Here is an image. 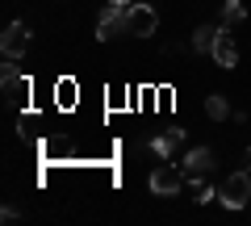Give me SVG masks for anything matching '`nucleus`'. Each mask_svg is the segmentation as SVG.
Segmentation results:
<instances>
[{"label":"nucleus","instance_id":"f257e3e1","mask_svg":"<svg viewBox=\"0 0 251 226\" xmlns=\"http://www.w3.org/2000/svg\"><path fill=\"white\" fill-rule=\"evenodd\" d=\"M0 92H4V100L17 109H29V100H34V84H29L25 72H17V67H0Z\"/></svg>","mask_w":251,"mask_h":226},{"label":"nucleus","instance_id":"f03ea898","mask_svg":"<svg viewBox=\"0 0 251 226\" xmlns=\"http://www.w3.org/2000/svg\"><path fill=\"white\" fill-rule=\"evenodd\" d=\"M126 4H109L105 0V9H100V17H97V38L100 42H113V38H126L130 34V25H126Z\"/></svg>","mask_w":251,"mask_h":226},{"label":"nucleus","instance_id":"7ed1b4c3","mask_svg":"<svg viewBox=\"0 0 251 226\" xmlns=\"http://www.w3.org/2000/svg\"><path fill=\"white\" fill-rule=\"evenodd\" d=\"M218 201H222L226 209H243L251 201V176L247 172H230L222 184H218Z\"/></svg>","mask_w":251,"mask_h":226},{"label":"nucleus","instance_id":"20e7f679","mask_svg":"<svg viewBox=\"0 0 251 226\" xmlns=\"http://www.w3.org/2000/svg\"><path fill=\"white\" fill-rule=\"evenodd\" d=\"M184 168H176V163H168L163 159L159 168H155L151 176H147V184H151V193H159V197H176L180 189H184Z\"/></svg>","mask_w":251,"mask_h":226},{"label":"nucleus","instance_id":"39448f33","mask_svg":"<svg viewBox=\"0 0 251 226\" xmlns=\"http://www.w3.org/2000/svg\"><path fill=\"white\" fill-rule=\"evenodd\" d=\"M29 50V25L25 21H9V25H4V38H0V54H4V59H21V54Z\"/></svg>","mask_w":251,"mask_h":226},{"label":"nucleus","instance_id":"423d86ee","mask_svg":"<svg viewBox=\"0 0 251 226\" xmlns=\"http://www.w3.org/2000/svg\"><path fill=\"white\" fill-rule=\"evenodd\" d=\"M126 25H130V38H151L155 25H159V13H155L151 4H130Z\"/></svg>","mask_w":251,"mask_h":226},{"label":"nucleus","instance_id":"0eeeda50","mask_svg":"<svg viewBox=\"0 0 251 226\" xmlns=\"http://www.w3.org/2000/svg\"><path fill=\"white\" fill-rule=\"evenodd\" d=\"M209 54H214V63L218 67H234V63H239V46H234V38H230V29H218V38H214V50H209Z\"/></svg>","mask_w":251,"mask_h":226},{"label":"nucleus","instance_id":"6e6552de","mask_svg":"<svg viewBox=\"0 0 251 226\" xmlns=\"http://www.w3.org/2000/svg\"><path fill=\"white\" fill-rule=\"evenodd\" d=\"M147 147H151V151L159 155V159H172V155H176L180 147H184V130H180V126H172V130H163V134H155Z\"/></svg>","mask_w":251,"mask_h":226},{"label":"nucleus","instance_id":"1a4fd4ad","mask_svg":"<svg viewBox=\"0 0 251 226\" xmlns=\"http://www.w3.org/2000/svg\"><path fill=\"white\" fill-rule=\"evenodd\" d=\"M214 151H209V147H193V151H184V172L188 176H209L214 172Z\"/></svg>","mask_w":251,"mask_h":226},{"label":"nucleus","instance_id":"9d476101","mask_svg":"<svg viewBox=\"0 0 251 226\" xmlns=\"http://www.w3.org/2000/svg\"><path fill=\"white\" fill-rule=\"evenodd\" d=\"M75 100H80V84H75L72 75H63V80L54 84V105L59 109H75Z\"/></svg>","mask_w":251,"mask_h":226},{"label":"nucleus","instance_id":"9b49d317","mask_svg":"<svg viewBox=\"0 0 251 226\" xmlns=\"http://www.w3.org/2000/svg\"><path fill=\"white\" fill-rule=\"evenodd\" d=\"M218 29H222V25H197V29H193V42H188V46H193V54H209V50H214Z\"/></svg>","mask_w":251,"mask_h":226},{"label":"nucleus","instance_id":"f8f14e48","mask_svg":"<svg viewBox=\"0 0 251 226\" xmlns=\"http://www.w3.org/2000/svg\"><path fill=\"white\" fill-rule=\"evenodd\" d=\"M247 21V9H243V0H226L222 4V25L230 29V25H243Z\"/></svg>","mask_w":251,"mask_h":226},{"label":"nucleus","instance_id":"ddd939ff","mask_svg":"<svg viewBox=\"0 0 251 226\" xmlns=\"http://www.w3.org/2000/svg\"><path fill=\"white\" fill-rule=\"evenodd\" d=\"M214 197H218V189L209 184V176H193V201L205 205V201H214Z\"/></svg>","mask_w":251,"mask_h":226},{"label":"nucleus","instance_id":"4468645a","mask_svg":"<svg viewBox=\"0 0 251 226\" xmlns=\"http://www.w3.org/2000/svg\"><path fill=\"white\" fill-rule=\"evenodd\" d=\"M205 113H209L214 122H226V118H230V105H226V97H218V92H214V97L205 100Z\"/></svg>","mask_w":251,"mask_h":226},{"label":"nucleus","instance_id":"2eb2a0df","mask_svg":"<svg viewBox=\"0 0 251 226\" xmlns=\"http://www.w3.org/2000/svg\"><path fill=\"white\" fill-rule=\"evenodd\" d=\"M109 4H126V9H130V4H134V0H109Z\"/></svg>","mask_w":251,"mask_h":226},{"label":"nucleus","instance_id":"dca6fc26","mask_svg":"<svg viewBox=\"0 0 251 226\" xmlns=\"http://www.w3.org/2000/svg\"><path fill=\"white\" fill-rule=\"evenodd\" d=\"M247 168H251V147H247Z\"/></svg>","mask_w":251,"mask_h":226}]
</instances>
